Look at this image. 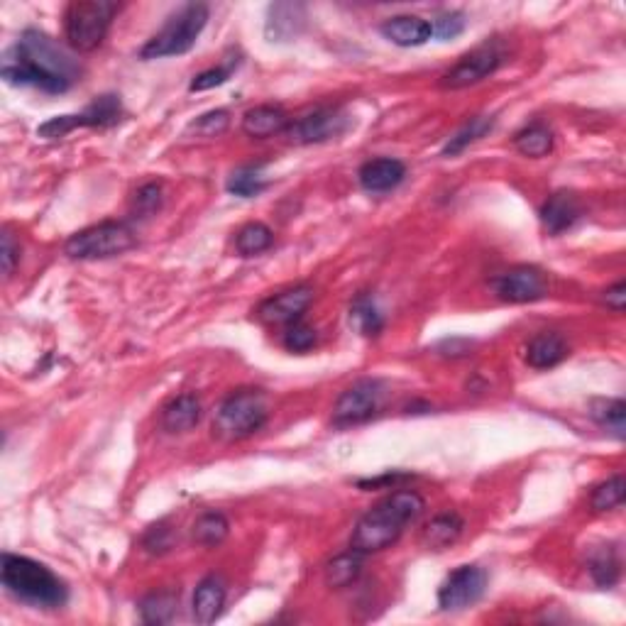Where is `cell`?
Returning a JSON list of instances; mask_svg holds the SVG:
<instances>
[{
	"mask_svg": "<svg viewBox=\"0 0 626 626\" xmlns=\"http://www.w3.org/2000/svg\"><path fill=\"white\" fill-rule=\"evenodd\" d=\"M0 76L10 86H32L45 93H64L79 81L81 67L57 40L40 30H25L5 52Z\"/></svg>",
	"mask_w": 626,
	"mask_h": 626,
	"instance_id": "6da1fadb",
	"label": "cell"
},
{
	"mask_svg": "<svg viewBox=\"0 0 626 626\" xmlns=\"http://www.w3.org/2000/svg\"><path fill=\"white\" fill-rule=\"evenodd\" d=\"M424 509L426 502L419 492H392L355 524L350 548H355L362 556H370V553H380L384 548L394 546L402 538L406 526L419 519Z\"/></svg>",
	"mask_w": 626,
	"mask_h": 626,
	"instance_id": "7a4b0ae2",
	"label": "cell"
},
{
	"mask_svg": "<svg viewBox=\"0 0 626 626\" xmlns=\"http://www.w3.org/2000/svg\"><path fill=\"white\" fill-rule=\"evenodd\" d=\"M3 587L15 600L37 609H59L69 600V590L59 575H54L47 565L27 556L3 553Z\"/></svg>",
	"mask_w": 626,
	"mask_h": 626,
	"instance_id": "3957f363",
	"label": "cell"
},
{
	"mask_svg": "<svg viewBox=\"0 0 626 626\" xmlns=\"http://www.w3.org/2000/svg\"><path fill=\"white\" fill-rule=\"evenodd\" d=\"M269 419V404L262 389H235L218 404L213 414V436L225 443H238L262 431Z\"/></svg>",
	"mask_w": 626,
	"mask_h": 626,
	"instance_id": "277c9868",
	"label": "cell"
},
{
	"mask_svg": "<svg viewBox=\"0 0 626 626\" xmlns=\"http://www.w3.org/2000/svg\"><path fill=\"white\" fill-rule=\"evenodd\" d=\"M208 23V5L203 3H186L181 5L174 15H169L167 23L157 35H152L140 49L137 57L150 62V59L179 57V54L191 52L196 40L201 37L203 27Z\"/></svg>",
	"mask_w": 626,
	"mask_h": 626,
	"instance_id": "5b68a950",
	"label": "cell"
},
{
	"mask_svg": "<svg viewBox=\"0 0 626 626\" xmlns=\"http://www.w3.org/2000/svg\"><path fill=\"white\" fill-rule=\"evenodd\" d=\"M118 3L111 0H76L64 13V35L71 49L76 52H93L106 40Z\"/></svg>",
	"mask_w": 626,
	"mask_h": 626,
	"instance_id": "8992f818",
	"label": "cell"
},
{
	"mask_svg": "<svg viewBox=\"0 0 626 626\" xmlns=\"http://www.w3.org/2000/svg\"><path fill=\"white\" fill-rule=\"evenodd\" d=\"M137 245L135 230L128 223L120 221H103L89 228L79 230L67 240L64 252L71 260H108L118 257L123 252L133 250Z\"/></svg>",
	"mask_w": 626,
	"mask_h": 626,
	"instance_id": "52a82bcc",
	"label": "cell"
},
{
	"mask_svg": "<svg viewBox=\"0 0 626 626\" xmlns=\"http://www.w3.org/2000/svg\"><path fill=\"white\" fill-rule=\"evenodd\" d=\"M123 118V103L115 93H103V96L93 98L89 106L81 113L71 115H57L49 118L37 128V135L45 140H59V137L74 133L76 128H111Z\"/></svg>",
	"mask_w": 626,
	"mask_h": 626,
	"instance_id": "ba28073f",
	"label": "cell"
},
{
	"mask_svg": "<svg viewBox=\"0 0 626 626\" xmlns=\"http://www.w3.org/2000/svg\"><path fill=\"white\" fill-rule=\"evenodd\" d=\"M384 399V384L380 380H358L353 387L345 389L333 409V424L355 426L365 424L380 411Z\"/></svg>",
	"mask_w": 626,
	"mask_h": 626,
	"instance_id": "9c48e42d",
	"label": "cell"
},
{
	"mask_svg": "<svg viewBox=\"0 0 626 626\" xmlns=\"http://www.w3.org/2000/svg\"><path fill=\"white\" fill-rule=\"evenodd\" d=\"M502 62H504L502 49L494 45V42L492 45L487 42V45L472 49V52L465 54L453 69L446 71V74L441 76V81H438V86L450 91L468 89V86H475L480 84V81L490 79L494 71L502 67Z\"/></svg>",
	"mask_w": 626,
	"mask_h": 626,
	"instance_id": "30bf717a",
	"label": "cell"
},
{
	"mask_svg": "<svg viewBox=\"0 0 626 626\" xmlns=\"http://www.w3.org/2000/svg\"><path fill=\"white\" fill-rule=\"evenodd\" d=\"M348 115L338 108H316V111L291 120L284 130L291 145H321V142L336 140L348 130Z\"/></svg>",
	"mask_w": 626,
	"mask_h": 626,
	"instance_id": "8fae6325",
	"label": "cell"
},
{
	"mask_svg": "<svg viewBox=\"0 0 626 626\" xmlns=\"http://www.w3.org/2000/svg\"><path fill=\"white\" fill-rule=\"evenodd\" d=\"M487 573L480 565H460L438 587V607L443 612H460L485 595Z\"/></svg>",
	"mask_w": 626,
	"mask_h": 626,
	"instance_id": "7c38bea8",
	"label": "cell"
},
{
	"mask_svg": "<svg viewBox=\"0 0 626 626\" xmlns=\"http://www.w3.org/2000/svg\"><path fill=\"white\" fill-rule=\"evenodd\" d=\"M490 287L494 296L507 301V304H531V301L543 299L548 294L546 274H543V269L534 265H519L507 269V272L497 274L492 279Z\"/></svg>",
	"mask_w": 626,
	"mask_h": 626,
	"instance_id": "4fadbf2b",
	"label": "cell"
},
{
	"mask_svg": "<svg viewBox=\"0 0 626 626\" xmlns=\"http://www.w3.org/2000/svg\"><path fill=\"white\" fill-rule=\"evenodd\" d=\"M313 301V289L309 284H296V287L272 294L269 299L257 306V318L267 326H291L301 321L304 311L309 309Z\"/></svg>",
	"mask_w": 626,
	"mask_h": 626,
	"instance_id": "5bb4252c",
	"label": "cell"
},
{
	"mask_svg": "<svg viewBox=\"0 0 626 626\" xmlns=\"http://www.w3.org/2000/svg\"><path fill=\"white\" fill-rule=\"evenodd\" d=\"M406 177V164L394 157H377L370 159L360 167L358 181L365 191L370 194H384L402 184Z\"/></svg>",
	"mask_w": 626,
	"mask_h": 626,
	"instance_id": "9a60e30c",
	"label": "cell"
},
{
	"mask_svg": "<svg viewBox=\"0 0 626 626\" xmlns=\"http://www.w3.org/2000/svg\"><path fill=\"white\" fill-rule=\"evenodd\" d=\"M570 355L568 340L556 331H541L526 343L524 362L534 370H551Z\"/></svg>",
	"mask_w": 626,
	"mask_h": 626,
	"instance_id": "2e32d148",
	"label": "cell"
},
{
	"mask_svg": "<svg viewBox=\"0 0 626 626\" xmlns=\"http://www.w3.org/2000/svg\"><path fill=\"white\" fill-rule=\"evenodd\" d=\"M384 40L397 47H421L433 37L431 23L419 15H394L380 25Z\"/></svg>",
	"mask_w": 626,
	"mask_h": 626,
	"instance_id": "e0dca14e",
	"label": "cell"
},
{
	"mask_svg": "<svg viewBox=\"0 0 626 626\" xmlns=\"http://www.w3.org/2000/svg\"><path fill=\"white\" fill-rule=\"evenodd\" d=\"M580 213L582 208L578 196L570 194V191H556V194L548 196V201L543 203L541 223L546 228V233L560 235L578 223Z\"/></svg>",
	"mask_w": 626,
	"mask_h": 626,
	"instance_id": "ac0fdd59",
	"label": "cell"
},
{
	"mask_svg": "<svg viewBox=\"0 0 626 626\" xmlns=\"http://www.w3.org/2000/svg\"><path fill=\"white\" fill-rule=\"evenodd\" d=\"M291 118L282 106H255L243 115V133L255 140H267V137L284 133L289 128Z\"/></svg>",
	"mask_w": 626,
	"mask_h": 626,
	"instance_id": "d6986e66",
	"label": "cell"
},
{
	"mask_svg": "<svg viewBox=\"0 0 626 626\" xmlns=\"http://www.w3.org/2000/svg\"><path fill=\"white\" fill-rule=\"evenodd\" d=\"M225 582L218 575H208L196 585L194 619L199 624H213L225 607Z\"/></svg>",
	"mask_w": 626,
	"mask_h": 626,
	"instance_id": "ffe728a7",
	"label": "cell"
},
{
	"mask_svg": "<svg viewBox=\"0 0 626 626\" xmlns=\"http://www.w3.org/2000/svg\"><path fill=\"white\" fill-rule=\"evenodd\" d=\"M201 421V402L196 394H179L162 409V428L167 433H186Z\"/></svg>",
	"mask_w": 626,
	"mask_h": 626,
	"instance_id": "44dd1931",
	"label": "cell"
},
{
	"mask_svg": "<svg viewBox=\"0 0 626 626\" xmlns=\"http://www.w3.org/2000/svg\"><path fill=\"white\" fill-rule=\"evenodd\" d=\"M306 20V8L299 3H274L267 10V37L287 42L299 35V27Z\"/></svg>",
	"mask_w": 626,
	"mask_h": 626,
	"instance_id": "7402d4cb",
	"label": "cell"
},
{
	"mask_svg": "<svg viewBox=\"0 0 626 626\" xmlns=\"http://www.w3.org/2000/svg\"><path fill=\"white\" fill-rule=\"evenodd\" d=\"M463 529V516L458 512H443L428 521L424 534H421V543H424L428 551H446V548L453 546L463 536Z\"/></svg>",
	"mask_w": 626,
	"mask_h": 626,
	"instance_id": "603a6c76",
	"label": "cell"
},
{
	"mask_svg": "<svg viewBox=\"0 0 626 626\" xmlns=\"http://www.w3.org/2000/svg\"><path fill=\"white\" fill-rule=\"evenodd\" d=\"M179 612V595L172 590L150 592L140 600V619L145 624H172Z\"/></svg>",
	"mask_w": 626,
	"mask_h": 626,
	"instance_id": "cb8c5ba5",
	"label": "cell"
},
{
	"mask_svg": "<svg viewBox=\"0 0 626 626\" xmlns=\"http://www.w3.org/2000/svg\"><path fill=\"white\" fill-rule=\"evenodd\" d=\"M230 534V521L223 512H203L199 519L191 526V538L203 548H216L228 538Z\"/></svg>",
	"mask_w": 626,
	"mask_h": 626,
	"instance_id": "d4e9b609",
	"label": "cell"
},
{
	"mask_svg": "<svg viewBox=\"0 0 626 626\" xmlns=\"http://www.w3.org/2000/svg\"><path fill=\"white\" fill-rule=\"evenodd\" d=\"M350 323L367 338H375L380 336L382 328H384V316L377 306L375 296L372 294H360L358 299L353 301L350 306Z\"/></svg>",
	"mask_w": 626,
	"mask_h": 626,
	"instance_id": "484cf974",
	"label": "cell"
},
{
	"mask_svg": "<svg viewBox=\"0 0 626 626\" xmlns=\"http://www.w3.org/2000/svg\"><path fill=\"white\" fill-rule=\"evenodd\" d=\"M514 147L524 157H546L553 150V130L546 123L526 125L514 135Z\"/></svg>",
	"mask_w": 626,
	"mask_h": 626,
	"instance_id": "4316f807",
	"label": "cell"
},
{
	"mask_svg": "<svg viewBox=\"0 0 626 626\" xmlns=\"http://www.w3.org/2000/svg\"><path fill=\"white\" fill-rule=\"evenodd\" d=\"M590 419L597 426L607 428L609 433H614L617 438H624V419H626V404L624 399H609V397H597L590 399Z\"/></svg>",
	"mask_w": 626,
	"mask_h": 626,
	"instance_id": "83f0119b",
	"label": "cell"
},
{
	"mask_svg": "<svg viewBox=\"0 0 626 626\" xmlns=\"http://www.w3.org/2000/svg\"><path fill=\"white\" fill-rule=\"evenodd\" d=\"M362 553L350 548V551L340 553L326 565V585L333 590H343V587L353 585L362 573Z\"/></svg>",
	"mask_w": 626,
	"mask_h": 626,
	"instance_id": "f1b7e54d",
	"label": "cell"
},
{
	"mask_svg": "<svg viewBox=\"0 0 626 626\" xmlns=\"http://www.w3.org/2000/svg\"><path fill=\"white\" fill-rule=\"evenodd\" d=\"M587 570H590L592 580H595L597 587L602 590H609L619 582V558L617 551L612 546H602L592 553L590 560H587Z\"/></svg>",
	"mask_w": 626,
	"mask_h": 626,
	"instance_id": "f546056e",
	"label": "cell"
},
{
	"mask_svg": "<svg viewBox=\"0 0 626 626\" xmlns=\"http://www.w3.org/2000/svg\"><path fill=\"white\" fill-rule=\"evenodd\" d=\"M272 243H274L272 228L257 221L243 225V228L238 230V235H235V250H238V255H243V257L260 255V252L269 250Z\"/></svg>",
	"mask_w": 626,
	"mask_h": 626,
	"instance_id": "4dcf8cb0",
	"label": "cell"
},
{
	"mask_svg": "<svg viewBox=\"0 0 626 626\" xmlns=\"http://www.w3.org/2000/svg\"><path fill=\"white\" fill-rule=\"evenodd\" d=\"M494 128V120L487 118V115H475V118H470L468 123L463 125V128L458 130L450 140L446 142V147H443L441 155L443 157H455L460 155L463 150H468V147L472 145V142H477L480 137H485L490 130Z\"/></svg>",
	"mask_w": 626,
	"mask_h": 626,
	"instance_id": "1f68e13d",
	"label": "cell"
},
{
	"mask_svg": "<svg viewBox=\"0 0 626 626\" xmlns=\"http://www.w3.org/2000/svg\"><path fill=\"white\" fill-rule=\"evenodd\" d=\"M265 186L267 181L265 174H262V164H247V167L235 169V172L230 174L225 189H228V194L238 196V199H252V196H257L260 191H265Z\"/></svg>",
	"mask_w": 626,
	"mask_h": 626,
	"instance_id": "d6a6232c",
	"label": "cell"
},
{
	"mask_svg": "<svg viewBox=\"0 0 626 626\" xmlns=\"http://www.w3.org/2000/svg\"><path fill=\"white\" fill-rule=\"evenodd\" d=\"M624 502V477L622 475H614L609 480H604L602 485H597L592 490L590 497V507L595 512H612V509L622 507Z\"/></svg>",
	"mask_w": 626,
	"mask_h": 626,
	"instance_id": "836d02e7",
	"label": "cell"
},
{
	"mask_svg": "<svg viewBox=\"0 0 626 626\" xmlns=\"http://www.w3.org/2000/svg\"><path fill=\"white\" fill-rule=\"evenodd\" d=\"M162 203H164L162 184H159V181H147V184H142L133 196L135 218L155 216V213L162 211Z\"/></svg>",
	"mask_w": 626,
	"mask_h": 626,
	"instance_id": "e575fe53",
	"label": "cell"
},
{
	"mask_svg": "<svg viewBox=\"0 0 626 626\" xmlns=\"http://www.w3.org/2000/svg\"><path fill=\"white\" fill-rule=\"evenodd\" d=\"M228 128H230V113L223 111V108H216V111L199 115V118L189 125V133L211 140V137L223 135Z\"/></svg>",
	"mask_w": 626,
	"mask_h": 626,
	"instance_id": "d590c367",
	"label": "cell"
},
{
	"mask_svg": "<svg viewBox=\"0 0 626 626\" xmlns=\"http://www.w3.org/2000/svg\"><path fill=\"white\" fill-rule=\"evenodd\" d=\"M142 548H145L147 553H152V556H164V553L172 551L174 548L172 526H169L167 521H159V524L150 526V529L145 531V536H142Z\"/></svg>",
	"mask_w": 626,
	"mask_h": 626,
	"instance_id": "8d00e7d4",
	"label": "cell"
},
{
	"mask_svg": "<svg viewBox=\"0 0 626 626\" xmlns=\"http://www.w3.org/2000/svg\"><path fill=\"white\" fill-rule=\"evenodd\" d=\"M313 345H316V328L304 321L287 326V331H284V348L291 350V353H306Z\"/></svg>",
	"mask_w": 626,
	"mask_h": 626,
	"instance_id": "74e56055",
	"label": "cell"
},
{
	"mask_svg": "<svg viewBox=\"0 0 626 626\" xmlns=\"http://www.w3.org/2000/svg\"><path fill=\"white\" fill-rule=\"evenodd\" d=\"M235 67H238V64L230 62L228 67H213V69L201 71V74H196L194 79H191L189 91H191V93H199V91L216 89V86H223L225 81L230 79V74H233Z\"/></svg>",
	"mask_w": 626,
	"mask_h": 626,
	"instance_id": "f35d334b",
	"label": "cell"
},
{
	"mask_svg": "<svg viewBox=\"0 0 626 626\" xmlns=\"http://www.w3.org/2000/svg\"><path fill=\"white\" fill-rule=\"evenodd\" d=\"M431 30H433V37H438V40H453V37L463 35L465 30V15L463 13H443L438 15L436 20L431 23Z\"/></svg>",
	"mask_w": 626,
	"mask_h": 626,
	"instance_id": "ab89813d",
	"label": "cell"
},
{
	"mask_svg": "<svg viewBox=\"0 0 626 626\" xmlns=\"http://www.w3.org/2000/svg\"><path fill=\"white\" fill-rule=\"evenodd\" d=\"M18 260H20V247L15 245L10 230H3V235H0V262H3L5 277H10V274H13L15 265H18Z\"/></svg>",
	"mask_w": 626,
	"mask_h": 626,
	"instance_id": "60d3db41",
	"label": "cell"
},
{
	"mask_svg": "<svg viewBox=\"0 0 626 626\" xmlns=\"http://www.w3.org/2000/svg\"><path fill=\"white\" fill-rule=\"evenodd\" d=\"M602 301H604V306H607V309H612L614 313H624V309H626V284L617 282L614 287H609L602 294Z\"/></svg>",
	"mask_w": 626,
	"mask_h": 626,
	"instance_id": "b9f144b4",
	"label": "cell"
},
{
	"mask_svg": "<svg viewBox=\"0 0 626 626\" xmlns=\"http://www.w3.org/2000/svg\"><path fill=\"white\" fill-rule=\"evenodd\" d=\"M406 475H402V472H394V475H384V477H377V480H362L360 487H380V485H389V482H399L404 480Z\"/></svg>",
	"mask_w": 626,
	"mask_h": 626,
	"instance_id": "7bdbcfd3",
	"label": "cell"
}]
</instances>
